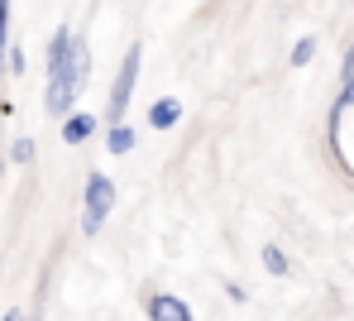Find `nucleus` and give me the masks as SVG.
Returning <instances> with one entry per match:
<instances>
[{"mask_svg":"<svg viewBox=\"0 0 354 321\" xmlns=\"http://www.w3.org/2000/svg\"><path fill=\"white\" fill-rule=\"evenodd\" d=\"M115 201L120 192L106 173H86V183H82V235H101L106 216L115 211Z\"/></svg>","mask_w":354,"mask_h":321,"instance_id":"obj_2","label":"nucleus"},{"mask_svg":"<svg viewBox=\"0 0 354 321\" xmlns=\"http://www.w3.org/2000/svg\"><path fill=\"white\" fill-rule=\"evenodd\" d=\"M134 144H139V134L124 125V120H120V125H111V134H106V149H111L115 158H124V154H129Z\"/></svg>","mask_w":354,"mask_h":321,"instance_id":"obj_8","label":"nucleus"},{"mask_svg":"<svg viewBox=\"0 0 354 321\" xmlns=\"http://www.w3.org/2000/svg\"><path fill=\"white\" fill-rule=\"evenodd\" d=\"M86 77H91V48H86V39L77 34V39H72V53H67V67H58V72L48 77V86H44V111H48V116L77 111V96H82Z\"/></svg>","mask_w":354,"mask_h":321,"instance_id":"obj_1","label":"nucleus"},{"mask_svg":"<svg viewBox=\"0 0 354 321\" xmlns=\"http://www.w3.org/2000/svg\"><path fill=\"white\" fill-rule=\"evenodd\" d=\"M0 178H5V163H0Z\"/></svg>","mask_w":354,"mask_h":321,"instance_id":"obj_17","label":"nucleus"},{"mask_svg":"<svg viewBox=\"0 0 354 321\" xmlns=\"http://www.w3.org/2000/svg\"><path fill=\"white\" fill-rule=\"evenodd\" d=\"M340 72H345V77H354V48L345 53V67H340Z\"/></svg>","mask_w":354,"mask_h":321,"instance_id":"obj_16","label":"nucleus"},{"mask_svg":"<svg viewBox=\"0 0 354 321\" xmlns=\"http://www.w3.org/2000/svg\"><path fill=\"white\" fill-rule=\"evenodd\" d=\"M354 106V77H345V86H340V101H335V116L340 111H350Z\"/></svg>","mask_w":354,"mask_h":321,"instance_id":"obj_14","label":"nucleus"},{"mask_svg":"<svg viewBox=\"0 0 354 321\" xmlns=\"http://www.w3.org/2000/svg\"><path fill=\"white\" fill-rule=\"evenodd\" d=\"M144 312H149V321H192V307L177 293H149Z\"/></svg>","mask_w":354,"mask_h":321,"instance_id":"obj_4","label":"nucleus"},{"mask_svg":"<svg viewBox=\"0 0 354 321\" xmlns=\"http://www.w3.org/2000/svg\"><path fill=\"white\" fill-rule=\"evenodd\" d=\"M72 39H77V29H72V24H58V29H53V39H48V58H44V72H48V77H53L58 67H67Z\"/></svg>","mask_w":354,"mask_h":321,"instance_id":"obj_6","label":"nucleus"},{"mask_svg":"<svg viewBox=\"0 0 354 321\" xmlns=\"http://www.w3.org/2000/svg\"><path fill=\"white\" fill-rule=\"evenodd\" d=\"M311 58H316V39L306 34V39H297V44H292V58H288V63H292V67H306Z\"/></svg>","mask_w":354,"mask_h":321,"instance_id":"obj_10","label":"nucleus"},{"mask_svg":"<svg viewBox=\"0 0 354 321\" xmlns=\"http://www.w3.org/2000/svg\"><path fill=\"white\" fill-rule=\"evenodd\" d=\"M5 58H10V77H24L29 58H24V48H19V44H10V53H5Z\"/></svg>","mask_w":354,"mask_h":321,"instance_id":"obj_13","label":"nucleus"},{"mask_svg":"<svg viewBox=\"0 0 354 321\" xmlns=\"http://www.w3.org/2000/svg\"><path fill=\"white\" fill-rule=\"evenodd\" d=\"M96 125H101V120H96L91 111H67V116H62V144H72V149L86 144V139L96 134Z\"/></svg>","mask_w":354,"mask_h":321,"instance_id":"obj_5","label":"nucleus"},{"mask_svg":"<svg viewBox=\"0 0 354 321\" xmlns=\"http://www.w3.org/2000/svg\"><path fill=\"white\" fill-rule=\"evenodd\" d=\"M5 39H10V0H0V77H5Z\"/></svg>","mask_w":354,"mask_h":321,"instance_id":"obj_12","label":"nucleus"},{"mask_svg":"<svg viewBox=\"0 0 354 321\" xmlns=\"http://www.w3.org/2000/svg\"><path fill=\"white\" fill-rule=\"evenodd\" d=\"M263 268H268V273H273V278H283V273H288V255H283V250H278V245H268V250H263Z\"/></svg>","mask_w":354,"mask_h":321,"instance_id":"obj_9","label":"nucleus"},{"mask_svg":"<svg viewBox=\"0 0 354 321\" xmlns=\"http://www.w3.org/2000/svg\"><path fill=\"white\" fill-rule=\"evenodd\" d=\"M139 63H144V44H129L124 48V58L115 67V82H111V96H106V116H111V125L124 120V111H129V101H134V86H139Z\"/></svg>","mask_w":354,"mask_h":321,"instance_id":"obj_3","label":"nucleus"},{"mask_svg":"<svg viewBox=\"0 0 354 321\" xmlns=\"http://www.w3.org/2000/svg\"><path fill=\"white\" fill-rule=\"evenodd\" d=\"M0 321H24V312H19V307H5V317Z\"/></svg>","mask_w":354,"mask_h":321,"instance_id":"obj_15","label":"nucleus"},{"mask_svg":"<svg viewBox=\"0 0 354 321\" xmlns=\"http://www.w3.org/2000/svg\"><path fill=\"white\" fill-rule=\"evenodd\" d=\"M177 120H182V101H177V96H158V101L149 106V125L153 129H173Z\"/></svg>","mask_w":354,"mask_h":321,"instance_id":"obj_7","label":"nucleus"},{"mask_svg":"<svg viewBox=\"0 0 354 321\" xmlns=\"http://www.w3.org/2000/svg\"><path fill=\"white\" fill-rule=\"evenodd\" d=\"M10 163H34V139H15L10 144Z\"/></svg>","mask_w":354,"mask_h":321,"instance_id":"obj_11","label":"nucleus"}]
</instances>
